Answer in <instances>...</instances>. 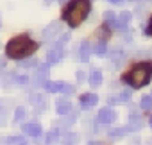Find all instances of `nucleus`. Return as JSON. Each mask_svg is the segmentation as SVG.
I'll return each instance as SVG.
<instances>
[{"label":"nucleus","mask_w":152,"mask_h":145,"mask_svg":"<svg viewBox=\"0 0 152 145\" xmlns=\"http://www.w3.org/2000/svg\"><path fill=\"white\" fill-rule=\"evenodd\" d=\"M6 122V109H4V104L0 102V125Z\"/></svg>","instance_id":"obj_21"},{"label":"nucleus","mask_w":152,"mask_h":145,"mask_svg":"<svg viewBox=\"0 0 152 145\" xmlns=\"http://www.w3.org/2000/svg\"><path fill=\"white\" fill-rule=\"evenodd\" d=\"M45 2H47V4H50V2H52V0H45Z\"/></svg>","instance_id":"obj_27"},{"label":"nucleus","mask_w":152,"mask_h":145,"mask_svg":"<svg viewBox=\"0 0 152 145\" xmlns=\"http://www.w3.org/2000/svg\"><path fill=\"white\" fill-rule=\"evenodd\" d=\"M79 59L84 61V63L90 59V43H88V41H83V43H81V54H79Z\"/></svg>","instance_id":"obj_11"},{"label":"nucleus","mask_w":152,"mask_h":145,"mask_svg":"<svg viewBox=\"0 0 152 145\" xmlns=\"http://www.w3.org/2000/svg\"><path fill=\"white\" fill-rule=\"evenodd\" d=\"M129 131H131L129 127H118V129H113V131L109 133V136H125Z\"/></svg>","instance_id":"obj_16"},{"label":"nucleus","mask_w":152,"mask_h":145,"mask_svg":"<svg viewBox=\"0 0 152 145\" xmlns=\"http://www.w3.org/2000/svg\"><path fill=\"white\" fill-rule=\"evenodd\" d=\"M140 106H141V109H145V111H150V109H152V95H145V97L141 99Z\"/></svg>","instance_id":"obj_13"},{"label":"nucleus","mask_w":152,"mask_h":145,"mask_svg":"<svg viewBox=\"0 0 152 145\" xmlns=\"http://www.w3.org/2000/svg\"><path fill=\"white\" fill-rule=\"evenodd\" d=\"M148 125H150V127H152V116H150V120H148Z\"/></svg>","instance_id":"obj_26"},{"label":"nucleus","mask_w":152,"mask_h":145,"mask_svg":"<svg viewBox=\"0 0 152 145\" xmlns=\"http://www.w3.org/2000/svg\"><path fill=\"white\" fill-rule=\"evenodd\" d=\"M23 133L31 138H38L41 136V125L39 122H29V124H23Z\"/></svg>","instance_id":"obj_4"},{"label":"nucleus","mask_w":152,"mask_h":145,"mask_svg":"<svg viewBox=\"0 0 152 145\" xmlns=\"http://www.w3.org/2000/svg\"><path fill=\"white\" fill-rule=\"evenodd\" d=\"M148 23H150V25H152V18H150V22H148Z\"/></svg>","instance_id":"obj_28"},{"label":"nucleus","mask_w":152,"mask_h":145,"mask_svg":"<svg viewBox=\"0 0 152 145\" xmlns=\"http://www.w3.org/2000/svg\"><path fill=\"white\" fill-rule=\"evenodd\" d=\"M59 27H61V23H59V22L50 23L48 27H45V31H43V38H45V40H52V38L59 32Z\"/></svg>","instance_id":"obj_9"},{"label":"nucleus","mask_w":152,"mask_h":145,"mask_svg":"<svg viewBox=\"0 0 152 145\" xmlns=\"http://www.w3.org/2000/svg\"><path fill=\"white\" fill-rule=\"evenodd\" d=\"M59 2H64V0H59Z\"/></svg>","instance_id":"obj_29"},{"label":"nucleus","mask_w":152,"mask_h":145,"mask_svg":"<svg viewBox=\"0 0 152 145\" xmlns=\"http://www.w3.org/2000/svg\"><path fill=\"white\" fill-rule=\"evenodd\" d=\"M106 52H107V47H106V41H99V43H97V47H95V54L102 57V56H104Z\"/></svg>","instance_id":"obj_15"},{"label":"nucleus","mask_w":152,"mask_h":145,"mask_svg":"<svg viewBox=\"0 0 152 145\" xmlns=\"http://www.w3.org/2000/svg\"><path fill=\"white\" fill-rule=\"evenodd\" d=\"M68 40H70V34H68V32H64V34L61 36V40H57V41H56V47H57V48H61L64 43H68Z\"/></svg>","instance_id":"obj_17"},{"label":"nucleus","mask_w":152,"mask_h":145,"mask_svg":"<svg viewBox=\"0 0 152 145\" xmlns=\"http://www.w3.org/2000/svg\"><path fill=\"white\" fill-rule=\"evenodd\" d=\"M109 2H111V4H120L122 0H109Z\"/></svg>","instance_id":"obj_25"},{"label":"nucleus","mask_w":152,"mask_h":145,"mask_svg":"<svg viewBox=\"0 0 152 145\" xmlns=\"http://www.w3.org/2000/svg\"><path fill=\"white\" fill-rule=\"evenodd\" d=\"M99 120L102 124H113L116 120V113L113 109H109V108H104V109L99 111Z\"/></svg>","instance_id":"obj_6"},{"label":"nucleus","mask_w":152,"mask_h":145,"mask_svg":"<svg viewBox=\"0 0 152 145\" xmlns=\"http://www.w3.org/2000/svg\"><path fill=\"white\" fill-rule=\"evenodd\" d=\"M90 84L93 86V88H97V86H100V83H102V72H91V74H90Z\"/></svg>","instance_id":"obj_10"},{"label":"nucleus","mask_w":152,"mask_h":145,"mask_svg":"<svg viewBox=\"0 0 152 145\" xmlns=\"http://www.w3.org/2000/svg\"><path fill=\"white\" fill-rule=\"evenodd\" d=\"M7 143H25V140L20 136H11V138H7Z\"/></svg>","instance_id":"obj_20"},{"label":"nucleus","mask_w":152,"mask_h":145,"mask_svg":"<svg viewBox=\"0 0 152 145\" xmlns=\"http://www.w3.org/2000/svg\"><path fill=\"white\" fill-rule=\"evenodd\" d=\"M129 99H131V92H129V90H125V92H122V93H120V97L111 99V102H113V104H115V102H116V104H120V102H127Z\"/></svg>","instance_id":"obj_14"},{"label":"nucleus","mask_w":152,"mask_h":145,"mask_svg":"<svg viewBox=\"0 0 152 145\" xmlns=\"http://www.w3.org/2000/svg\"><path fill=\"white\" fill-rule=\"evenodd\" d=\"M36 64H38V61H36V59H31V61H25V63H23V66H25V68H31V66H36Z\"/></svg>","instance_id":"obj_23"},{"label":"nucleus","mask_w":152,"mask_h":145,"mask_svg":"<svg viewBox=\"0 0 152 145\" xmlns=\"http://www.w3.org/2000/svg\"><path fill=\"white\" fill-rule=\"evenodd\" d=\"M120 20H122L124 23H127V22L131 20V13H122V15H120Z\"/></svg>","instance_id":"obj_22"},{"label":"nucleus","mask_w":152,"mask_h":145,"mask_svg":"<svg viewBox=\"0 0 152 145\" xmlns=\"http://www.w3.org/2000/svg\"><path fill=\"white\" fill-rule=\"evenodd\" d=\"M38 50V43L32 41L27 34H20V36H15L7 45H6V54L9 59H25L29 57L31 54H34Z\"/></svg>","instance_id":"obj_1"},{"label":"nucleus","mask_w":152,"mask_h":145,"mask_svg":"<svg viewBox=\"0 0 152 145\" xmlns=\"http://www.w3.org/2000/svg\"><path fill=\"white\" fill-rule=\"evenodd\" d=\"M150 79H152V61L138 63L127 72V74L122 75V81L125 84H129L131 88H134V90L143 88L145 84L150 83Z\"/></svg>","instance_id":"obj_3"},{"label":"nucleus","mask_w":152,"mask_h":145,"mask_svg":"<svg viewBox=\"0 0 152 145\" xmlns=\"http://www.w3.org/2000/svg\"><path fill=\"white\" fill-rule=\"evenodd\" d=\"M99 102V97L95 93H84L81 97V108L83 109H90V108H95Z\"/></svg>","instance_id":"obj_5"},{"label":"nucleus","mask_w":152,"mask_h":145,"mask_svg":"<svg viewBox=\"0 0 152 145\" xmlns=\"http://www.w3.org/2000/svg\"><path fill=\"white\" fill-rule=\"evenodd\" d=\"M15 81H16V84L25 86V84L29 83V77H27V75H15Z\"/></svg>","instance_id":"obj_18"},{"label":"nucleus","mask_w":152,"mask_h":145,"mask_svg":"<svg viewBox=\"0 0 152 145\" xmlns=\"http://www.w3.org/2000/svg\"><path fill=\"white\" fill-rule=\"evenodd\" d=\"M56 111L59 113V115H68L70 111H72V104H70V100H66V99H57V102H56Z\"/></svg>","instance_id":"obj_8"},{"label":"nucleus","mask_w":152,"mask_h":145,"mask_svg":"<svg viewBox=\"0 0 152 145\" xmlns=\"http://www.w3.org/2000/svg\"><path fill=\"white\" fill-rule=\"evenodd\" d=\"M61 92H63V93H72V92H73V86H68V84H63V88H61Z\"/></svg>","instance_id":"obj_24"},{"label":"nucleus","mask_w":152,"mask_h":145,"mask_svg":"<svg viewBox=\"0 0 152 145\" xmlns=\"http://www.w3.org/2000/svg\"><path fill=\"white\" fill-rule=\"evenodd\" d=\"M25 116V109L23 108H18L16 111H15V120H22Z\"/></svg>","instance_id":"obj_19"},{"label":"nucleus","mask_w":152,"mask_h":145,"mask_svg":"<svg viewBox=\"0 0 152 145\" xmlns=\"http://www.w3.org/2000/svg\"><path fill=\"white\" fill-rule=\"evenodd\" d=\"M45 90L48 92V93H57V92H61V88H63V84L61 83H47L45 81Z\"/></svg>","instance_id":"obj_12"},{"label":"nucleus","mask_w":152,"mask_h":145,"mask_svg":"<svg viewBox=\"0 0 152 145\" xmlns=\"http://www.w3.org/2000/svg\"><path fill=\"white\" fill-rule=\"evenodd\" d=\"M91 11V4L90 0H70V4L66 6V9L63 11V20L70 25V27H79L90 15Z\"/></svg>","instance_id":"obj_2"},{"label":"nucleus","mask_w":152,"mask_h":145,"mask_svg":"<svg viewBox=\"0 0 152 145\" xmlns=\"http://www.w3.org/2000/svg\"><path fill=\"white\" fill-rule=\"evenodd\" d=\"M63 57H64V52H63L61 48H57V47L47 52V63H50V64H54V63H59Z\"/></svg>","instance_id":"obj_7"}]
</instances>
